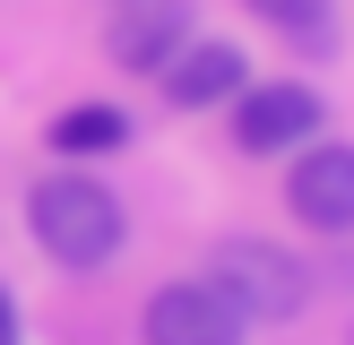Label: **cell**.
<instances>
[{"label":"cell","instance_id":"cell-1","mask_svg":"<svg viewBox=\"0 0 354 345\" xmlns=\"http://www.w3.org/2000/svg\"><path fill=\"white\" fill-rule=\"evenodd\" d=\"M26 224H35V241H44L61 268H104V259L121 250V199L104 181H86V172H52V181H35Z\"/></svg>","mask_w":354,"mask_h":345},{"label":"cell","instance_id":"cell-2","mask_svg":"<svg viewBox=\"0 0 354 345\" xmlns=\"http://www.w3.org/2000/svg\"><path fill=\"white\" fill-rule=\"evenodd\" d=\"M207 285H216L242 319H294V310H303V268H294L286 250H268V241H225Z\"/></svg>","mask_w":354,"mask_h":345},{"label":"cell","instance_id":"cell-3","mask_svg":"<svg viewBox=\"0 0 354 345\" xmlns=\"http://www.w3.org/2000/svg\"><path fill=\"white\" fill-rule=\"evenodd\" d=\"M242 310L216 285H156L147 293V345H242Z\"/></svg>","mask_w":354,"mask_h":345},{"label":"cell","instance_id":"cell-4","mask_svg":"<svg viewBox=\"0 0 354 345\" xmlns=\"http://www.w3.org/2000/svg\"><path fill=\"white\" fill-rule=\"evenodd\" d=\"M286 207L320 233H346L354 224V147H311L286 181Z\"/></svg>","mask_w":354,"mask_h":345},{"label":"cell","instance_id":"cell-5","mask_svg":"<svg viewBox=\"0 0 354 345\" xmlns=\"http://www.w3.org/2000/svg\"><path fill=\"white\" fill-rule=\"evenodd\" d=\"M311 121H320V95L277 78V86H242L234 130H242V147H294V138H311Z\"/></svg>","mask_w":354,"mask_h":345},{"label":"cell","instance_id":"cell-6","mask_svg":"<svg viewBox=\"0 0 354 345\" xmlns=\"http://www.w3.org/2000/svg\"><path fill=\"white\" fill-rule=\"evenodd\" d=\"M190 34V0H138L130 17L113 26V61L121 69H165Z\"/></svg>","mask_w":354,"mask_h":345},{"label":"cell","instance_id":"cell-7","mask_svg":"<svg viewBox=\"0 0 354 345\" xmlns=\"http://www.w3.org/2000/svg\"><path fill=\"white\" fill-rule=\"evenodd\" d=\"M165 86H173V103H190V112H199V103L242 95V86H251V69H242L234 43H182V52L165 61Z\"/></svg>","mask_w":354,"mask_h":345},{"label":"cell","instance_id":"cell-8","mask_svg":"<svg viewBox=\"0 0 354 345\" xmlns=\"http://www.w3.org/2000/svg\"><path fill=\"white\" fill-rule=\"evenodd\" d=\"M121 138H130V121H121L113 103H78V112L52 121V147L61 155H104V147H121Z\"/></svg>","mask_w":354,"mask_h":345},{"label":"cell","instance_id":"cell-9","mask_svg":"<svg viewBox=\"0 0 354 345\" xmlns=\"http://www.w3.org/2000/svg\"><path fill=\"white\" fill-rule=\"evenodd\" d=\"M268 26H286V34H320L328 26V0H251Z\"/></svg>","mask_w":354,"mask_h":345},{"label":"cell","instance_id":"cell-10","mask_svg":"<svg viewBox=\"0 0 354 345\" xmlns=\"http://www.w3.org/2000/svg\"><path fill=\"white\" fill-rule=\"evenodd\" d=\"M0 345H17V302L0 293Z\"/></svg>","mask_w":354,"mask_h":345}]
</instances>
